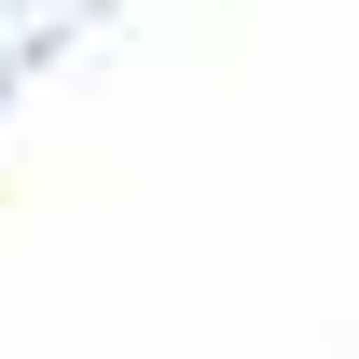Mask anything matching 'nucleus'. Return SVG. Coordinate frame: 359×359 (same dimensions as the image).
Returning <instances> with one entry per match:
<instances>
[]
</instances>
